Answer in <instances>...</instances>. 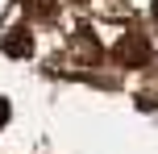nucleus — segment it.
<instances>
[{
    "label": "nucleus",
    "mask_w": 158,
    "mask_h": 154,
    "mask_svg": "<svg viewBox=\"0 0 158 154\" xmlns=\"http://www.w3.org/2000/svg\"><path fill=\"white\" fill-rule=\"evenodd\" d=\"M75 4H83V0H75Z\"/></svg>",
    "instance_id": "0eeeda50"
},
{
    "label": "nucleus",
    "mask_w": 158,
    "mask_h": 154,
    "mask_svg": "<svg viewBox=\"0 0 158 154\" xmlns=\"http://www.w3.org/2000/svg\"><path fill=\"white\" fill-rule=\"evenodd\" d=\"M154 21H158V0H154Z\"/></svg>",
    "instance_id": "423d86ee"
},
{
    "label": "nucleus",
    "mask_w": 158,
    "mask_h": 154,
    "mask_svg": "<svg viewBox=\"0 0 158 154\" xmlns=\"http://www.w3.org/2000/svg\"><path fill=\"white\" fill-rule=\"evenodd\" d=\"M75 50H79V58H87V63H96V58L104 54L100 42H96V33L87 29V25H79V33H75Z\"/></svg>",
    "instance_id": "7ed1b4c3"
},
{
    "label": "nucleus",
    "mask_w": 158,
    "mask_h": 154,
    "mask_svg": "<svg viewBox=\"0 0 158 154\" xmlns=\"http://www.w3.org/2000/svg\"><path fill=\"white\" fill-rule=\"evenodd\" d=\"M25 13L38 17V21H54L58 8H54V0H25Z\"/></svg>",
    "instance_id": "20e7f679"
},
{
    "label": "nucleus",
    "mask_w": 158,
    "mask_h": 154,
    "mask_svg": "<svg viewBox=\"0 0 158 154\" xmlns=\"http://www.w3.org/2000/svg\"><path fill=\"white\" fill-rule=\"evenodd\" d=\"M0 46H4V54H8V58H29V54H33L29 29H13V33H8L4 42H0Z\"/></svg>",
    "instance_id": "f03ea898"
},
{
    "label": "nucleus",
    "mask_w": 158,
    "mask_h": 154,
    "mask_svg": "<svg viewBox=\"0 0 158 154\" xmlns=\"http://www.w3.org/2000/svg\"><path fill=\"white\" fill-rule=\"evenodd\" d=\"M4 121H8V100L0 96V129H4Z\"/></svg>",
    "instance_id": "39448f33"
},
{
    "label": "nucleus",
    "mask_w": 158,
    "mask_h": 154,
    "mask_svg": "<svg viewBox=\"0 0 158 154\" xmlns=\"http://www.w3.org/2000/svg\"><path fill=\"white\" fill-rule=\"evenodd\" d=\"M112 54H117V63L121 67H129V71H133V67H146L150 63V38H142V33L137 29H129V33H121V42H117V50H112Z\"/></svg>",
    "instance_id": "f257e3e1"
}]
</instances>
